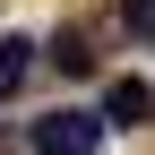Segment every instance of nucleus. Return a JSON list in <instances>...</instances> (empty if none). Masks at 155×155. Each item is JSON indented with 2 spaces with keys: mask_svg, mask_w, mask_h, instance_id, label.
<instances>
[{
  "mask_svg": "<svg viewBox=\"0 0 155 155\" xmlns=\"http://www.w3.org/2000/svg\"><path fill=\"white\" fill-rule=\"evenodd\" d=\"M52 69H69V78H86V69H95V52H86V35H61V43H52Z\"/></svg>",
  "mask_w": 155,
  "mask_h": 155,
  "instance_id": "20e7f679",
  "label": "nucleus"
},
{
  "mask_svg": "<svg viewBox=\"0 0 155 155\" xmlns=\"http://www.w3.org/2000/svg\"><path fill=\"white\" fill-rule=\"evenodd\" d=\"M104 121H112V129L155 121V86H147V78H112V86H104Z\"/></svg>",
  "mask_w": 155,
  "mask_h": 155,
  "instance_id": "f03ea898",
  "label": "nucleus"
},
{
  "mask_svg": "<svg viewBox=\"0 0 155 155\" xmlns=\"http://www.w3.org/2000/svg\"><path fill=\"white\" fill-rule=\"evenodd\" d=\"M26 69H35V43H26V35H0V95L26 86Z\"/></svg>",
  "mask_w": 155,
  "mask_h": 155,
  "instance_id": "7ed1b4c3",
  "label": "nucleus"
},
{
  "mask_svg": "<svg viewBox=\"0 0 155 155\" xmlns=\"http://www.w3.org/2000/svg\"><path fill=\"white\" fill-rule=\"evenodd\" d=\"M26 147L35 155H95V147H104V112H78V104L35 112V121H26Z\"/></svg>",
  "mask_w": 155,
  "mask_h": 155,
  "instance_id": "f257e3e1",
  "label": "nucleus"
},
{
  "mask_svg": "<svg viewBox=\"0 0 155 155\" xmlns=\"http://www.w3.org/2000/svg\"><path fill=\"white\" fill-rule=\"evenodd\" d=\"M121 26H138V35H155V0H121Z\"/></svg>",
  "mask_w": 155,
  "mask_h": 155,
  "instance_id": "39448f33",
  "label": "nucleus"
}]
</instances>
